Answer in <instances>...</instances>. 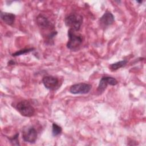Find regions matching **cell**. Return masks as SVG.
<instances>
[{
  "instance_id": "cell-6",
  "label": "cell",
  "mask_w": 146,
  "mask_h": 146,
  "mask_svg": "<svg viewBox=\"0 0 146 146\" xmlns=\"http://www.w3.org/2000/svg\"><path fill=\"white\" fill-rule=\"evenodd\" d=\"M42 83L50 90H55L59 87V79L52 76H44L42 79Z\"/></svg>"
},
{
  "instance_id": "cell-1",
  "label": "cell",
  "mask_w": 146,
  "mask_h": 146,
  "mask_svg": "<svg viewBox=\"0 0 146 146\" xmlns=\"http://www.w3.org/2000/svg\"><path fill=\"white\" fill-rule=\"evenodd\" d=\"M68 40L67 43V47L71 50H77L82 43V37L80 35L77 34L72 29L68 30Z\"/></svg>"
},
{
  "instance_id": "cell-7",
  "label": "cell",
  "mask_w": 146,
  "mask_h": 146,
  "mask_svg": "<svg viewBox=\"0 0 146 146\" xmlns=\"http://www.w3.org/2000/svg\"><path fill=\"white\" fill-rule=\"evenodd\" d=\"M117 80L114 78L104 76L102 78L99 82L97 91L99 92H102L106 90L107 85L110 84L111 86H115L117 84Z\"/></svg>"
},
{
  "instance_id": "cell-3",
  "label": "cell",
  "mask_w": 146,
  "mask_h": 146,
  "mask_svg": "<svg viewBox=\"0 0 146 146\" xmlns=\"http://www.w3.org/2000/svg\"><path fill=\"white\" fill-rule=\"evenodd\" d=\"M16 108L22 116L25 117H31L35 113L34 108L27 100H22L18 102Z\"/></svg>"
},
{
  "instance_id": "cell-10",
  "label": "cell",
  "mask_w": 146,
  "mask_h": 146,
  "mask_svg": "<svg viewBox=\"0 0 146 146\" xmlns=\"http://www.w3.org/2000/svg\"><path fill=\"white\" fill-rule=\"evenodd\" d=\"M0 15H1V19L6 24H7L8 25H11L14 22L15 16L14 14L1 12Z\"/></svg>"
},
{
  "instance_id": "cell-15",
  "label": "cell",
  "mask_w": 146,
  "mask_h": 146,
  "mask_svg": "<svg viewBox=\"0 0 146 146\" xmlns=\"http://www.w3.org/2000/svg\"><path fill=\"white\" fill-rule=\"evenodd\" d=\"M14 63L15 62L13 60H10L8 62V65H13V64H14Z\"/></svg>"
},
{
  "instance_id": "cell-5",
  "label": "cell",
  "mask_w": 146,
  "mask_h": 146,
  "mask_svg": "<svg viewBox=\"0 0 146 146\" xmlns=\"http://www.w3.org/2000/svg\"><path fill=\"white\" fill-rule=\"evenodd\" d=\"M36 130L33 127H27L22 131V139L26 142L34 143L37 139Z\"/></svg>"
},
{
  "instance_id": "cell-4",
  "label": "cell",
  "mask_w": 146,
  "mask_h": 146,
  "mask_svg": "<svg viewBox=\"0 0 146 146\" xmlns=\"http://www.w3.org/2000/svg\"><path fill=\"white\" fill-rule=\"evenodd\" d=\"M92 86L90 84L80 83L72 85L70 88V92L72 94H86L88 93Z\"/></svg>"
},
{
  "instance_id": "cell-12",
  "label": "cell",
  "mask_w": 146,
  "mask_h": 146,
  "mask_svg": "<svg viewBox=\"0 0 146 146\" xmlns=\"http://www.w3.org/2000/svg\"><path fill=\"white\" fill-rule=\"evenodd\" d=\"M62 128L56 123H54L52 125V135L54 136H56L62 132Z\"/></svg>"
},
{
  "instance_id": "cell-16",
  "label": "cell",
  "mask_w": 146,
  "mask_h": 146,
  "mask_svg": "<svg viewBox=\"0 0 146 146\" xmlns=\"http://www.w3.org/2000/svg\"><path fill=\"white\" fill-rule=\"evenodd\" d=\"M137 2H138V3H142V1H137Z\"/></svg>"
},
{
  "instance_id": "cell-2",
  "label": "cell",
  "mask_w": 146,
  "mask_h": 146,
  "mask_svg": "<svg viewBox=\"0 0 146 146\" xmlns=\"http://www.w3.org/2000/svg\"><path fill=\"white\" fill-rule=\"evenodd\" d=\"M64 22L67 26L75 31L79 30L83 22V17L78 14H71L64 19Z\"/></svg>"
},
{
  "instance_id": "cell-14",
  "label": "cell",
  "mask_w": 146,
  "mask_h": 146,
  "mask_svg": "<svg viewBox=\"0 0 146 146\" xmlns=\"http://www.w3.org/2000/svg\"><path fill=\"white\" fill-rule=\"evenodd\" d=\"M18 136H19V133H17L15 135L13 136L11 138H9V140L10 141V143L12 145H19V140H18Z\"/></svg>"
},
{
  "instance_id": "cell-13",
  "label": "cell",
  "mask_w": 146,
  "mask_h": 146,
  "mask_svg": "<svg viewBox=\"0 0 146 146\" xmlns=\"http://www.w3.org/2000/svg\"><path fill=\"white\" fill-rule=\"evenodd\" d=\"M33 50H34L33 48L22 49V50H19V51L13 53L12 54V55L14 56H19V55H23V54H25L26 53H28V52H30L33 51Z\"/></svg>"
},
{
  "instance_id": "cell-8",
  "label": "cell",
  "mask_w": 146,
  "mask_h": 146,
  "mask_svg": "<svg viewBox=\"0 0 146 146\" xmlns=\"http://www.w3.org/2000/svg\"><path fill=\"white\" fill-rule=\"evenodd\" d=\"M114 21V16L110 11H106L99 19L100 25L103 27H106L112 25Z\"/></svg>"
},
{
  "instance_id": "cell-9",
  "label": "cell",
  "mask_w": 146,
  "mask_h": 146,
  "mask_svg": "<svg viewBox=\"0 0 146 146\" xmlns=\"http://www.w3.org/2000/svg\"><path fill=\"white\" fill-rule=\"evenodd\" d=\"M36 23L42 29H47L51 26L50 22L48 18L42 14H39L36 17Z\"/></svg>"
},
{
  "instance_id": "cell-11",
  "label": "cell",
  "mask_w": 146,
  "mask_h": 146,
  "mask_svg": "<svg viewBox=\"0 0 146 146\" xmlns=\"http://www.w3.org/2000/svg\"><path fill=\"white\" fill-rule=\"evenodd\" d=\"M128 63V60H120V61H119L117 62H116L115 63H113V64H111L110 65L109 67H110V69L111 70V71H116L124 66H125L127 63Z\"/></svg>"
}]
</instances>
